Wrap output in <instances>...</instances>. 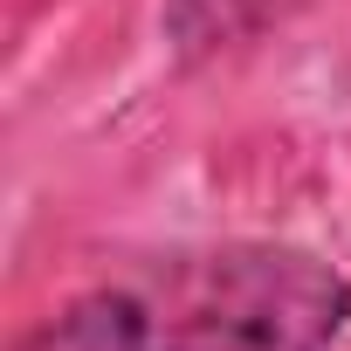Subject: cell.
Masks as SVG:
<instances>
[{"instance_id":"cell-1","label":"cell","mask_w":351,"mask_h":351,"mask_svg":"<svg viewBox=\"0 0 351 351\" xmlns=\"http://www.w3.org/2000/svg\"><path fill=\"white\" fill-rule=\"evenodd\" d=\"M344 324V269L289 241L207 248L145 296V351H330Z\"/></svg>"},{"instance_id":"cell-2","label":"cell","mask_w":351,"mask_h":351,"mask_svg":"<svg viewBox=\"0 0 351 351\" xmlns=\"http://www.w3.org/2000/svg\"><path fill=\"white\" fill-rule=\"evenodd\" d=\"M21 351H145V296H124V289L76 296Z\"/></svg>"},{"instance_id":"cell-3","label":"cell","mask_w":351,"mask_h":351,"mask_svg":"<svg viewBox=\"0 0 351 351\" xmlns=\"http://www.w3.org/2000/svg\"><path fill=\"white\" fill-rule=\"evenodd\" d=\"M282 8H289V0H165L158 28H165V42L180 49L186 62H200V56H221V49L262 35Z\"/></svg>"}]
</instances>
